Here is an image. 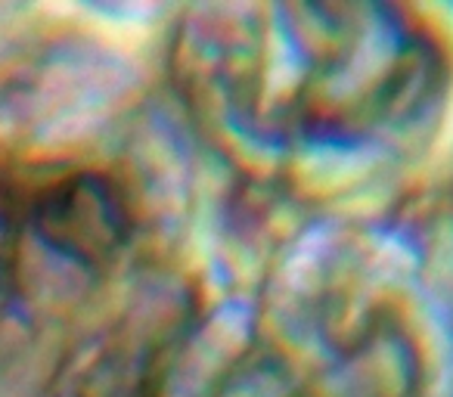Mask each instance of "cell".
<instances>
[{
  "label": "cell",
  "mask_w": 453,
  "mask_h": 397,
  "mask_svg": "<svg viewBox=\"0 0 453 397\" xmlns=\"http://www.w3.org/2000/svg\"><path fill=\"white\" fill-rule=\"evenodd\" d=\"M280 13V10H277ZM289 10L234 47V100L267 131L314 146H360L422 118L438 59L388 10Z\"/></svg>",
  "instance_id": "obj_2"
},
{
  "label": "cell",
  "mask_w": 453,
  "mask_h": 397,
  "mask_svg": "<svg viewBox=\"0 0 453 397\" xmlns=\"http://www.w3.org/2000/svg\"><path fill=\"white\" fill-rule=\"evenodd\" d=\"M44 63L0 28V382L125 240L112 180L44 143Z\"/></svg>",
  "instance_id": "obj_1"
}]
</instances>
